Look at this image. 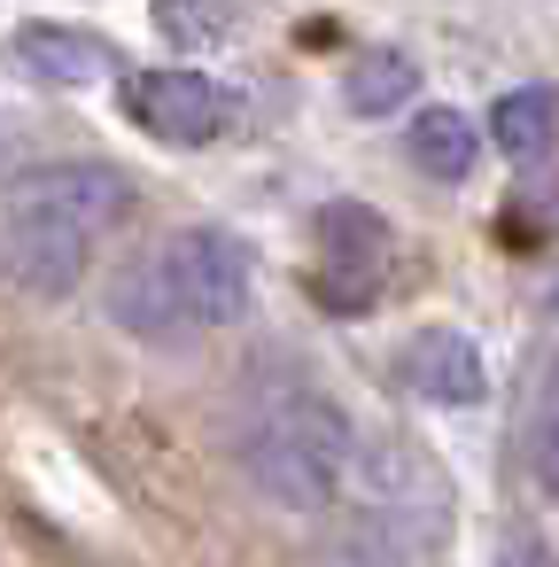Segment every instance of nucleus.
<instances>
[{"label": "nucleus", "instance_id": "f257e3e1", "mask_svg": "<svg viewBox=\"0 0 559 567\" xmlns=\"http://www.w3.org/2000/svg\"><path fill=\"white\" fill-rule=\"evenodd\" d=\"M257 296V257L241 234L218 226H187L172 241H156L148 257H133L110 288V319L133 327L156 350H187L218 327H234Z\"/></svg>", "mask_w": 559, "mask_h": 567}, {"label": "nucleus", "instance_id": "f03ea898", "mask_svg": "<svg viewBox=\"0 0 559 567\" xmlns=\"http://www.w3.org/2000/svg\"><path fill=\"white\" fill-rule=\"evenodd\" d=\"M241 466H249V482H257L272 505H288V513H327V505L350 489V474H358V427H350V412H342L334 396L288 389V396H272V404L241 427Z\"/></svg>", "mask_w": 559, "mask_h": 567}, {"label": "nucleus", "instance_id": "7ed1b4c3", "mask_svg": "<svg viewBox=\"0 0 559 567\" xmlns=\"http://www.w3.org/2000/svg\"><path fill=\"white\" fill-rule=\"evenodd\" d=\"M389 265H396V234L373 203H358V195L319 203V218H311V296L327 311H342V319L373 311V296L389 288Z\"/></svg>", "mask_w": 559, "mask_h": 567}, {"label": "nucleus", "instance_id": "20e7f679", "mask_svg": "<svg viewBox=\"0 0 559 567\" xmlns=\"http://www.w3.org/2000/svg\"><path fill=\"white\" fill-rule=\"evenodd\" d=\"M94 265V234L55 218V210H32V203H9L0 218V280L24 288L32 303H63Z\"/></svg>", "mask_w": 559, "mask_h": 567}, {"label": "nucleus", "instance_id": "39448f33", "mask_svg": "<svg viewBox=\"0 0 559 567\" xmlns=\"http://www.w3.org/2000/svg\"><path fill=\"white\" fill-rule=\"evenodd\" d=\"M125 117L148 133V141H164V148H203V141H218L226 125H234V94L218 86V79H203V71H133L125 79Z\"/></svg>", "mask_w": 559, "mask_h": 567}, {"label": "nucleus", "instance_id": "423d86ee", "mask_svg": "<svg viewBox=\"0 0 559 567\" xmlns=\"http://www.w3.org/2000/svg\"><path fill=\"white\" fill-rule=\"evenodd\" d=\"M9 203L55 210V218H71V226H86V234L102 241V234H117V226L133 218V179H125L117 164H48V172H32V179H17Z\"/></svg>", "mask_w": 559, "mask_h": 567}, {"label": "nucleus", "instance_id": "0eeeda50", "mask_svg": "<svg viewBox=\"0 0 559 567\" xmlns=\"http://www.w3.org/2000/svg\"><path fill=\"white\" fill-rule=\"evenodd\" d=\"M396 381L420 396V404H482L489 396V358H482V342L474 334H458V327H420L404 350H396Z\"/></svg>", "mask_w": 559, "mask_h": 567}, {"label": "nucleus", "instance_id": "6e6552de", "mask_svg": "<svg viewBox=\"0 0 559 567\" xmlns=\"http://www.w3.org/2000/svg\"><path fill=\"white\" fill-rule=\"evenodd\" d=\"M17 63L40 86H102L117 79V48L86 24H17Z\"/></svg>", "mask_w": 559, "mask_h": 567}, {"label": "nucleus", "instance_id": "1a4fd4ad", "mask_svg": "<svg viewBox=\"0 0 559 567\" xmlns=\"http://www.w3.org/2000/svg\"><path fill=\"white\" fill-rule=\"evenodd\" d=\"M342 102H350V117H396V110H412V102H420V63H412V55H396V48H373V55H358V63H350Z\"/></svg>", "mask_w": 559, "mask_h": 567}, {"label": "nucleus", "instance_id": "9d476101", "mask_svg": "<svg viewBox=\"0 0 559 567\" xmlns=\"http://www.w3.org/2000/svg\"><path fill=\"white\" fill-rule=\"evenodd\" d=\"M489 141H497L513 164L551 156V141H559V102H551V86H513V94H497V110H489Z\"/></svg>", "mask_w": 559, "mask_h": 567}, {"label": "nucleus", "instance_id": "9b49d317", "mask_svg": "<svg viewBox=\"0 0 559 567\" xmlns=\"http://www.w3.org/2000/svg\"><path fill=\"white\" fill-rule=\"evenodd\" d=\"M474 156H482V133H474V117L466 110H420L412 117V164L427 172V179H443V187H458L466 172H474Z\"/></svg>", "mask_w": 559, "mask_h": 567}, {"label": "nucleus", "instance_id": "f8f14e48", "mask_svg": "<svg viewBox=\"0 0 559 567\" xmlns=\"http://www.w3.org/2000/svg\"><path fill=\"white\" fill-rule=\"evenodd\" d=\"M156 24L179 48H210L226 32V0H156Z\"/></svg>", "mask_w": 559, "mask_h": 567}, {"label": "nucleus", "instance_id": "ddd939ff", "mask_svg": "<svg viewBox=\"0 0 559 567\" xmlns=\"http://www.w3.org/2000/svg\"><path fill=\"white\" fill-rule=\"evenodd\" d=\"M528 458H536V489L559 505V412H551V420H536V443H528Z\"/></svg>", "mask_w": 559, "mask_h": 567}]
</instances>
